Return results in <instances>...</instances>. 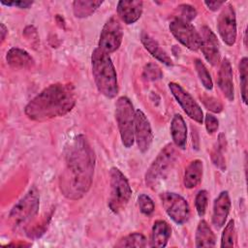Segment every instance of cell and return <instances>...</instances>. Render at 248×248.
<instances>
[{
	"instance_id": "6da1fadb",
	"label": "cell",
	"mask_w": 248,
	"mask_h": 248,
	"mask_svg": "<svg viewBox=\"0 0 248 248\" xmlns=\"http://www.w3.org/2000/svg\"><path fill=\"white\" fill-rule=\"evenodd\" d=\"M95 160L94 150L84 135H78L70 141L59 176V189L65 198L78 201L87 194L93 180Z\"/></svg>"
},
{
	"instance_id": "7a4b0ae2",
	"label": "cell",
	"mask_w": 248,
	"mask_h": 248,
	"mask_svg": "<svg viewBox=\"0 0 248 248\" xmlns=\"http://www.w3.org/2000/svg\"><path fill=\"white\" fill-rule=\"evenodd\" d=\"M76 105L71 83H53L35 96L25 107V115L34 121H45L70 112Z\"/></svg>"
},
{
	"instance_id": "3957f363",
	"label": "cell",
	"mask_w": 248,
	"mask_h": 248,
	"mask_svg": "<svg viewBox=\"0 0 248 248\" xmlns=\"http://www.w3.org/2000/svg\"><path fill=\"white\" fill-rule=\"evenodd\" d=\"M91 65L98 91L107 98H114L118 93L117 75L108 53L100 47L95 48L91 55Z\"/></svg>"
},
{
	"instance_id": "277c9868",
	"label": "cell",
	"mask_w": 248,
	"mask_h": 248,
	"mask_svg": "<svg viewBox=\"0 0 248 248\" xmlns=\"http://www.w3.org/2000/svg\"><path fill=\"white\" fill-rule=\"evenodd\" d=\"M176 150L172 143H168L159 152L145 173V184L156 189L167 178L176 161Z\"/></svg>"
},
{
	"instance_id": "5b68a950",
	"label": "cell",
	"mask_w": 248,
	"mask_h": 248,
	"mask_svg": "<svg viewBox=\"0 0 248 248\" xmlns=\"http://www.w3.org/2000/svg\"><path fill=\"white\" fill-rule=\"evenodd\" d=\"M135 110L129 98L119 97L115 103V119L119 130L122 144L130 148L135 141Z\"/></svg>"
},
{
	"instance_id": "8992f818",
	"label": "cell",
	"mask_w": 248,
	"mask_h": 248,
	"mask_svg": "<svg viewBox=\"0 0 248 248\" xmlns=\"http://www.w3.org/2000/svg\"><path fill=\"white\" fill-rule=\"evenodd\" d=\"M40 196L36 187L29 191L13 206L9 214V221L14 228L20 227L30 222L38 213Z\"/></svg>"
},
{
	"instance_id": "52a82bcc",
	"label": "cell",
	"mask_w": 248,
	"mask_h": 248,
	"mask_svg": "<svg viewBox=\"0 0 248 248\" xmlns=\"http://www.w3.org/2000/svg\"><path fill=\"white\" fill-rule=\"evenodd\" d=\"M110 195L108 207L113 213H119L128 204L132 196V189L126 176L115 167L109 170Z\"/></svg>"
},
{
	"instance_id": "ba28073f",
	"label": "cell",
	"mask_w": 248,
	"mask_h": 248,
	"mask_svg": "<svg viewBox=\"0 0 248 248\" xmlns=\"http://www.w3.org/2000/svg\"><path fill=\"white\" fill-rule=\"evenodd\" d=\"M160 200L165 211L174 223L183 225L188 221L190 207L182 196L173 192H165L160 195Z\"/></svg>"
},
{
	"instance_id": "9c48e42d",
	"label": "cell",
	"mask_w": 248,
	"mask_h": 248,
	"mask_svg": "<svg viewBox=\"0 0 248 248\" xmlns=\"http://www.w3.org/2000/svg\"><path fill=\"white\" fill-rule=\"evenodd\" d=\"M123 39V30L119 19L112 16H110L100 34L99 46L101 49L107 53H111L117 50L122 43Z\"/></svg>"
},
{
	"instance_id": "30bf717a",
	"label": "cell",
	"mask_w": 248,
	"mask_h": 248,
	"mask_svg": "<svg viewBox=\"0 0 248 248\" xmlns=\"http://www.w3.org/2000/svg\"><path fill=\"white\" fill-rule=\"evenodd\" d=\"M170 31L183 46L191 50H198L201 46L199 32L190 23L179 18H174L170 23Z\"/></svg>"
},
{
	"instance_id": "8fae6325",
	"label": "cell",
	"mask_w": 248,
	"mask_h": 248,
	"mask_svg": "<svg viewBox=\"0 0 248 248\" xmlns=\"http://www.w3.org/2000/svg\"><path fill=\"white\" fill-rule=\"evenodd\" d=\"M169 88L184 112L194 121L202 123L203 112L199 104L190 95V93H188L181 85L175 82H170Z\"/></svg>"
},
{
	"instance_id": "7c38bea8",
	"label": "cell",
	"mask_w": 248,
	"mask_h": 248,
	"mask_svg": "<svg viewBox=\"0 0 248 248\" xmlns=\"http://www.w3.org/2000/svg\"><path fill=\"white\" fill-rule=\"evenodd\" d=\"M218 32L223 42L232 46L236 40V17L232 4H226L217 18Z\"/></svg>"
},
{
	"instance_id": "4fadbf2b",
	"label": "cell",
	"mask_w": 248,
	"mask_h": 248,
	"mask_svg": "<svg viewBox=\"0 0 248 248\" xmlns=\"http://www.w3.org/2000/svg\"><path fill=\"white\" fill-rule=\"evenodd\" d=\"M134 136L140 151L146 152L152 143L153 133L147 117L140 109H137L135 112Z\"/></svg>"
},
{
	"instance_id": "5bb4252c",
	"label": "cell",
	"mask_w": 248,
	"mask_h": 248,
	"mask_svg": "<svg viewBox=\"0 0 248 248\" xmlns=\"http://www.w3.org/2000/svg\"><path fill=\"white\" fill-rule=\"evenodd\" d=\"M199 35L201 39L200 47L203 53L204 58L212 66L217 65L220 61V48L215 34L209 27L202 26Z\"/></svg>"
},
{
	"instance_id": "9a60e30c",
	"label": "cell",
	"mask_w": 248,
	"mask_h": 248,
	"mask_svg": "<svg viewBox=\"0 0 248 248\" xmlns=\"http://www.w3.org/2000/svg\"><path fill=\"white\" fill-rule=\"evenodd\" d=\"M231 199L228 191H223L215 199L212 210V224L216 229L222 228L231 210Z\"/></svg>"
},
{
	"instance_id": "2e32d148",
	"label": "cell",
	"mask_w": 248,
	"mask_h": 248,
	"mask_svg": "<svg viewBox=\"0 0 248 248\" xmlns=\"http://www.w3.org/2000/svg\"><path fill=\"white\" fill-rule=\"evenodd\" d=\"M142 6L140 0H122L117 3V14L126 24H133L140 17Z\"/></svg>"
},
{
	"instance_id": "e0dca14e",
	"label": "cell",
	"mask_w": 248,
	"mask_h": 248,
	"mask_svg": "<svg viewBox=\"0 0 248 248\" xmlns=\"http://www.w3.org/2000/svg\"><path fill=\"white\" fill-rule=\"evenodd\" d=\"M218 86L230 102L233 101L234 88L232 80V70L230 61L227 58H224L220 65L218 72Z\"/></svg>"
},
{
	"instance_id": "ac0fdd59",
	"label": "cell",
	"mask_w": 248,
	"mask_h": 248,
	"mask_svg": "<svg viewBox=\"0 0 248 248\" xmlns=\"http://www.w3.org/2000/svg\"><path fill=\"white\" fill-rule=\"evenodd\" d=\"M7 63L15 69H31L34 66V59L24 49L12 47L6 55Z\"/></svg>"
},
{
	"instance_id": "d6986e66",
	"label": "cell",
	"mask_w": 248,
	"mask_h": 248,
	"mask_svg": "<svg viewBox=\"0 0 248 248\" xmlns=\"http://www.w3.org/2000/svg\"><path fill=\"white\" fill-rule=\"evenodd\" d=\"M171 234L170 226L164 220H157L154 222L151 232L150 246L156 248H163L167 245Z\"/></svg>"
},
{
	"instance_id": "ffe728a7",
	"label": "cell",
	"mask_w": 248,
	"mask_h": 248,
	"mask_svg": "<svg viewBox=\"0 0 248 248\" xmlns=\"http://www.w3.org/2000/svg\"><path fill=\"white\" fill-rule=\"evenodd\" d=\"M140 41L145 47V49L157 60L164 63L167 66H172V60L167 54V52L160 46V45L155 41L152 37H150L147 33L141 32L140 34Z\"/></svg>"
},
{
	"instance_id": "44dd1931",
	"label": "cell",
	"mask_w": 248,
	"mask_h": 248,
	"mask_svg": "<svg viewBox=\"0 0 248 248\" xmlns=\"http://www.w3.org/2000/svg\"><path fill=\"white\" fill-rule=\"evenodd\" d=\"M170 134L176 147L185 149L187 142V127L183 117L175 113L170 122Z\"/></svg>"
},
{
	"instance_id": "7402d4cb",
	"label": "cell",
	"mask_w": 248,
	"mask_h": 248,
	"mask_svg": "<svg viewBox=\"0 0 248 248\" xmlns=\"http://www.w3.org/2000/svg\"><path fill=\"white\" fill-rule=\"evenodd\" d=\"M202 170H203L202 161L199 159L192 161L185 169L184 177H183L184 187L187 189H193L197 187L202 181Z\"/></svg>"
},
{
	"instance_id": "603a6c76",
	"label": "cell",
	"mask_w": 248,
	"mask_h": 248,
	"mask_svg": "<svg viewBox=\"0 0 248 248\" xmlns=\"http://www.w3.org/2000/svg\"><path fill=\"white\" fill-rule=\"evenodd\" d=\"M196 247H214L216 237L209 225L204 220H201L196 230Z\"/></svg>"
},
{
	"instance_id": "cb8c5ba5",
	"label": "cell",
	"mask_w": 248,
	"mask_h": 248,
	"mask_svg": "<svg viewBox=\"0 0 248 248\" xmlns=\"http://www.w3.org/2000/svg\"><path fill=\"white\" fill-rule=\"evenodd\" d=\"M103 4V1L76 0L73 2V12L76 17L85 18L93 15Z\"/></svg>"
},
{
	"instance_id": "d4e9b609",
	"label": "cell",
	"mask_w": 248,
	"mask_h": 248,
	"mask_svg": "<svg viewBox=\"0 0 248 248\" xmlns=\"http://www.w3.org/2000/svg\"><path fill=\"white\" fill-rule=\"evenodd\" d=\"M226 146H227L226 137L223 133H220L218 136L217 143L211 152V160H212V163L222 171H225L226 170V160L224 157V151L226 150Z\"/></svg>"
},
{
	"instance_id": "484cf974",
	"label": "cell",
	"mask_w": 248,
	"mask_h": 248,
	"mask_svg": "<svg viewBox=\"0 0 248 248\" xmlns=\"http://www.w3.org/2000/svg\"><path fill=\"white\" fill-rule=\"evenodd\" d=\"M115 247H145L146 238L140 232H133L118 240Z\"/></svg>"
},
{
	"instance_id": "4316f807",
	"label": "cell",
	"mask_w": 248,
	"mask_h": 248,
	"mask_svg": "<svg viewBox=\"0 0 248 248\" xmlns=\"http://www.w3.org/2000/svg\"><path fill=\"white\" fill-rule=\"evenodd\" d=\"M235 239H236V234H235L234 221L232 219L229 221V223L226 225L223 231L222 237H221V247L232 248L234 246Z\"/></svg>"
},
{
	"instance_id": "83f0119b",
	"label": "cell",
	"mask_w": 248,
	"mask_h": 248,
	"mask_svg": "<svg viewBox=\"0 0 248 248\" xmlns=\"http://www.w3.org/2000/svg\"><path fill=\"white\" fill-rule=\"evenodd\" d=\"M195 68H196L198 77H199L201 82L202 83L203 87L207 90H211L213 88V82L211 79V76H210L208 70L206 69V67L204 66V64L200 59H196L195 60Z\"/></svg>"
},
{
	"instance_id": "f1b7e54d",
	"label": "cell",
	"mask_w": 248,
	"mask_h": 248,
	"mask_svg": "<svg viewBox=\"0 0 248 248\" xmlns=\"http://www.w3.org/2000/svg\"><path fill=\"white\" fill-rule=\"evenodd\" d=\"M248 60L246 57H243L239 62V79H240V88H241V97L244 104L247 103V69H248Z\"/></svg>"
},
{
	"instance_id": "f546056e",
	"label": "cell",
	"mask_w": 248,
	"mask_h": 248,
	"mask_svg": "<svg viewBox=\"0 0 248 248\" xmlns=\"http://www.w3.org/2000/svg\"><path fill=\"white\" fill-rule=\"evenodd\" d=\"M163 77L161 68L154 63H148L144 66L142 71V78L147 81L158 80Z\"/></svg>"
},
{
	"instance_id": "4dcf8cb0",
	"label": "cell",
	"mask_w": 248,
	"mask_h": 248,
	"mask_svg": "<svg viewBox=\"0 0 248 248\" xmlns=\"http://www.w3.org/2000/svg\"><path fill=\"white\" fill-rule=\"evenodd\" d=\"M208 204V193L205 190H201L198 192L195 199V206L200 217L205 214L206 207Z\"/></svg>"
},
{
	"instance_id": "1f68e13d",
	"label": "cell",
	"mask_w": 248,
	"mask_h": 248,
	"mask_svg": "<svg viewBox=\"0 0 248 248\" xmlns=\"http://www.w3.org/2000/svg\"><path fill=\"white\" fill-rule=\"evenodd\" d=\"M177 8H178V15L176 18H179L186 22H191L197 16L196 9L189 4H181Z\"/></svg>"
},
{
	"instance_id": "d6a6232c",
	"label": "cell",
	"mask_w": 248,
	"mask_h": 248,
	"mask_svg": "<svg viewBox=\"0 0 248 248\" xmlns=\"http://www.w3.org/2000/svg\"><path fill=\"white\" fill-rule=\"evenodd\" d=\"M138 202H139V206L141 213H143L144 215H150L153 213L155 209V205L153 201L150 199V197H148L145 194H141L138 197Z\"/></svg>"
},
{
	"instance_id": "836d02e7",
	"label": "cell",
	"mask_w": 248,
	"mask_h": 248,
	"mask_svg": "<svg viewBox=\"0 0 248 248\" xmlns=\"http://www.w3.org/2000/svg\"><path fill=\"white\" fill-rule=\"evenodd\" d=\"M201 100L203 104V106L213 111V112H221L222 109H223V105L219 102L218 99L214 98V97H211V96H207V95H203V96H201Z\"/></svg>"
},
{
	"instance_id": "e575fe53",
	"label": "cell",
	"mask_w": 248,
	"mask_h": 248,
	"mask_svg": "<svg viewBox=\"0 0 248 248\" xmlns=\"http://www.w3.org/2000/svg\"><path fill=\"white\" fill-rule=\"evenodd\" d=\"M204 123H205V128H206V131H207L208 134L215 133L217 131L218 127H219L218 119L215 116H213L212 114H209V113H207L205 115Z\"/></svg>"
},
{
	"instance_id": "d590c367",
	"label": "cell",
	"mask_w": 248,
	"mask_h": 248,
	"mask_svg": "<svg viewBox=\"0 0 248 248\" xmlns=\"http://www.w3.org/2000/svg\"><path fill=\"white\" fill-rule=\"evenodd\" d=\"M1 4L6 5V6H16L20 9H28L32 6L33 1H8V2H5L2 0Z\"/></svg>"
},
{
	"instance_id": "8d00e7d4",
	"label": "cell",
	"mask_w": 248,
	"mask_h": 248,
	"mask_svg": "<svg viewBox=\"0 0 248 248\" xmlns=\"http://www.w3.org/2000/svg\"><path fill=\"white\" fill-rule=\"evenodd\" d=\"M205 6L211 10V11H217L219 8H221L223 5H225V2H218V1H204Z\"/></svg>"
},
{
	"instance_id": "74e56055",
	"label": "cell",
	"mask_w": 248,
	"mask_h": 248,
	"mask_svg": "<svg viewBox=\"0 0 248 248\" xmlns=\"http://www.w3.org/2000/svg\"><path fill=\"white\" fill-rule=\"evenodd\" d=\"M0 32H1V43L4 42L5 38H6V35L8 33V29L7 27L4 25V23H1L0 24Z\"/></svg>"
}]
</instances>
